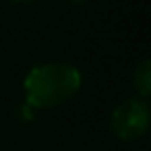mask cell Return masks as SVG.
Instances as JSON below:
<instances>
[{
  "mask_svg": "<svg viewBox=\"0 0 151 151\" xmlns=\"http://www.w3.org/2000/svg\"><path fill=\"white\" fill-rule=\"evenodd\" d=\"M132 83H134V89L139 91L141 97H147V95L151 93V62H149V60H143V62L134 68Z\"/></svg>",
  "mask_w": 151,
  "mask_h": 151,
  "instance_id": "3957f363",
  "label": "cell"
},
{
  "mask_svg": "<svg viewBox=\"0 0 151 151\" xmlns=\"http://www.w3.org/2000/svg\"><path fill=\"white\" fill-rule=\"evenodd\" d=\"M149 128V106L145 99H126L112 112V130L122 141L141 139Z\"/></svg>",
  "mask_w": 151,
  "mask_h": 151,
  "instance_id": "7a4b0ae2",
  "label": "cell"
},
{
  "mask_svg": "<svg viewBox=\"0 0 151 151\" xmlns=\"http://www.w3.org/2000/svg\"><path fill=\"white\" fill-rule=\"evenodd\" d=\"M66 2H73V4H79V2H83V0H66Z\"/></svg>",
  "mask_w": 151,
  "mask_h": 151,
  "instance_id": "277c9868",
  "label": "cell"
},
{
  "mask_svg": "<svg viewBox=\"0 0 151 151\" xmlns=\"http://www.w3.org/2000/svg\"><path fill=\"white\" fill-rule=\"evenodd\" d=\"M81 87V73L70 64H40L23 81L25 104L33 110H48L68 101Z\"/></svg>",
  "mask_w": 151,
  "mask_h": 151,
  "instance_id": "6da1fadb",
  "label": "cell"
}]
</instances>
